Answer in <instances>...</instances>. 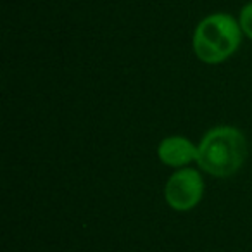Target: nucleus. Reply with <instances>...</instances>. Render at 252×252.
Masks as SVG:
<instances>
[{
    "label": "nucleus",
    "mask_w": 252,
    "mask_h": 252,
    "mask_svg": "<svg viewBox=\"0 0 252 252\" xmlns=\"http://www.w3.org/2000/svg\"><path fill=\"white\" fill-rule=\"evenodd\" d=\"M249 154L247 138L238 128L214 126L197 144V166L214 178H228L240 171Z\"/></svg>",
    "instance_id": "1"
},
{
    "label": "nucleus",
    "mask_w": 252,
    "mask_h": 252,
    "mask_svg": "<svg viewBox=\"0 0 252 252\" xmlns=\"http://www.w3.org/2000/svg\"><path fill=\"white\" fill-rule=\"evenodd\" d=\"M242 36L244 33L235 16L228 12H214L200 19L193 30V54L200 63L216 66L237 52Z\"/></svg>",
    "instance_id": "2"
},
{
    "label": "nucleus",
    "mask_w": 252,
    "mask_h": 252,
    "mask_svg": "<svg viewBox=\"0 0 252 252\" xmlns=\"http://www.w3.org/2000/svg\"><path fill=\"white\" fill-rule=\"evenodd\" d=\"M206 183L199 169H175L164 185V200L176 213H189L200 204Z\"/></svg>",
    "instance_id": "3"
},
{
    "label": "nucleus",
    "mask_w": 252,
    "mask_h": 252,
    "mask_svg": "<svg viewBox=\"0 0 252 252\" xmlns=\"http://www.w3.org/2000/svg\"><path fill=\"white\" fill-rule=\"evenodd\" d=\"M158 158L169 168H189L197 161V145L183 135H169L158 145Z\"/></svg>",
    "instance_id": "4"
},
{
    "label": "nucleus",
    "mask_w": 252,
    "mask_h": 252,
    "mask_svg": "<svg viewBox=\"0 0 252 252\" xmlns=\"http://www.w3.org/2000/svg\"><path fill=\"white\" fill-rule=\"evenodd\" d=\"M238 25H240V30L249 40H252V2L245 4L244 7L238 12Z\"/></svg>",
    "instance_id": "5"
}]
</instances>
